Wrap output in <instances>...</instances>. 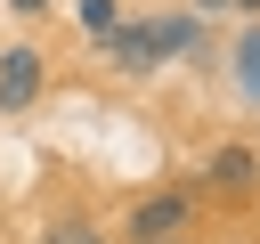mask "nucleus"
Returning a JSON list of instances; mask_svg holds the SVG:
<instances>
[{"instance_id": "obj_5", "label": "nucleus", "mask_w": 260, "mask_h": 244, "mask_svg": "<svg viewBox=\"0 0 260 244\" xmlns=\"http://www.w3.org/2000/svg\"><path fill=\"white\" fill-rule=\"evenodd\" d=\"M154 41H162V57H195V49H203V24H195V16H162Z\"/></svg>"}, {"instance_id": "obj_6", "label": "nucleus", "mask_w": 260, "mask_h": 244, "mask_svg": "<svg viewBox=\"0 0 260 244\" xmlns=\"http://www.w3.org/2000/svg\"><path fill=\"white\" fill-rule=\"evenodd\" d=\"M236 89H244V98H260V24L236 41Z\"/></svg>"}, {"instance_id": "obj_3", "label": "nucleus", "mask_w": 260, "mask_h": 244, "mask_svg": "<svg viewBox=\"0 0 260 244\" xmlns=\"http://www.w3.org/2000/svg\"><path fill=\"white\" fill-rule=\"evenodd\" d=\"M162 236H187V195H146V203H130V244H162Z\"/></svg>"}, {"instance_id": "obj_4", "label": "nucleus", "mask_w": 260, "mask_h": 244, "mask_svg": "<svg viewBox=\"0 0 260 244\" xmlns=\"http://www.w3.org/2000/svg\"><path fill=\"white\" fill-rule=\"evenodd\" d=\"M252 179H260V163H252V146H219V155H211V187H219V195H244Z\"/></svg>"}, {"instance_id": "obj_11", "label": "nucleus", "mask_w": 260, "mask_h": 244, "mask_svg": "<svg viewBox=\"0 0 260 244\" xmlns=\"http://www.w3.org/2000/svg\"><path fill=\"white\" fill-rule=\"evenodd\" d=\"M236 8H260V0H236Z\"/></svg>"}, {"instance_id": "obj_2", "label": "nucleus", "mask_w": 260, "mask_h": 244, "mask_svg": "<svg viewBox=\"0 0 260 244\" xmlns=\"http://www.w3.org/2000/svg\"><path fill=\"white\" fill-rule=\"evenodd\" d=\"M41 98V49H0V114H24Z\"/></svg>"}, {"instance_id": "obj_12", "label": "nucleus", "mask_w": 260, "mask_h": 244, "mask_svg": "<svg viewBox=\"0 0 260 244\" xmlns=\"http://www.w3.org/2000/svg\"><path fill=\"white\" fill-rule=\"evenodd\" d=\"M162 244H187V236H162Z\"/></svg>"}, {"instance_id": "obj_9", "label": "nucleus", "mask_w": 260, "mask_h": 244, "mask_svg": "<svg viewBox=\"0 0 260 244\" xmlns=\"http://www.w3.org/2000/svg\"><path fill=\"white\" fill-rule=\"evenodd\" d=\"M16 8H24V16H41V8H49V0H16Z\"/></svg>"}, {"instance_id": "obj_1", "label": "nucleus", "mask_w": 260, "mask_h": 244, "mask_svg": "<svg viewBox=\"0 0 260 244\" xmlns=\"http://www.w3.org/2000/svg\"><path fill=\"white\" fill-rule=\"evenodd\" d=\"M98 49H106L122 73H154V65H162V41H154V24H146V16H130V24L114 16V24L98 33Z\"/></svg>"}, {"instance_id": "obj_8", "label": "nucleus", "mask_w": 260, "mask_h": 244, "mask_svg": "<svg viewBox=\"0 0 260 244\" xmlns=\"http://www.w3.org/2000/svg\"><path fill=\"white\" fill-rule=\"evenodd\" d=\"M81 24H89V33H106V24H114V0H81Z\"/></svg>"}, {"instance_id": "obj_10", "label": "nucleus", "mask_w": 260, "mask_h": 244, "mask_svg": "<svg viewBox=\"0 0 260 244\" xmlns=\"http://www.w3.org/2000/svg\"><path fill=\"white\" fill-rule=\"evenodd\" d=\"M211 8H228V0H203V16H211Z\"/></svg>"}, {"instance_id": "obj_7", "label": "nucleus", "mask_w": 260, "mask_h": 244, "mask_svg": "<svg viewBox=\"0 0 260 244\" xmlns=\"http://www.w3.org/2000/svg\"><path fill=\"white\" fill-rule=\"evenodd\" d=\"M41 244H106V236H98V228H89V220H57V228H49V236H41Z\"/></svg>"}]
</instances>
